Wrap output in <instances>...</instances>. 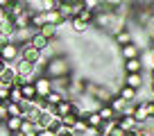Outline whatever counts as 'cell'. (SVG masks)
<instances>
[{"instance_id": "6da1fadb", "label": "cell", "mask_w": 154, "mask_h": 136, "mask_svg": "<svg viewBox=\"0 0 154 136\" xmlns=\"http://www.w3.org/2000/svg\"><path fill=\"white\" fill-rule=\"evenodd\" d=\"M70 73V63L66 57L61 54H52V57L45 61V66L41 68V75H45L48 79H57V77H68Z\"/></svg>"}, {"instance_id": "7a4b0ae2", "label": "cell", "mask_w": 154, "mask_h": 136, "mask_svg": "<svg viewBox=\"0 0 154 136\" xmlns=\"http://www.w3.org/2000/svg\"><path fill=\"white\" fill-rule=\"evenodd\" d=\"M131 118H134L138 125L152 120V118H154V102H152V100H140V102H136L134 109H131Z\"/></svg>"}, {"instance_id": "3957f363", "label": "cell", "mask_w": 154, "mask_h": 136, "mask_svg": "<svg viewBox=\"0 0 154 136\" xmlns=\"http://www.w3.org/2000/svg\"><path fill=\"white\" fill-rule=\"evenodd\" d=\"M0 57H2V61H5V63H16V61H18V57H20V45L9 41L7 45L0 48Z\"/></svg>"}, {"instance_id": "277c9868", "label": "cell", "mask_w": 154, "mask_h": 136, "mask_svg": "<svg viewBox=\"0 0 154 136\" xmlns=\"http://www.w3.org/2000/svg\"><path fill=\"white\" fill-rule=\"evenodd\" d=\"M32 84H34V91H36L38 97H45L50 91H52V84H50V79L45 77V75H36Z\"/></svg>"}, {"instance_id": "5b68a950", "label": "cell", "mask_w": 154, "mask_h": 136, "mask_svg": "<svg viewBox=\"0 0 154 136\" xmlns=\"http://www.w3.org/2000/svg\"><path fill=\"white\" fill-rule=\"evenodd\" d=\"M41 54L43 52H38V50L32 48L29 43H20V57L18 59H25V61H29V63H36L38 59H41Z\"/></svg>"}, {"instance_id": "8992f818", "label": "cell", "mask_w": 154, "mask_h": 136, "mask_svg": "<svg viewBox=\"0 0 154 136\" xmlns=\"http://www.w3.org/2000/svg\"><path fill=\"white\" fill-rule=\"evenodd\" d=\"M116 127H118V129H122V131H134L136 127H138V122H136L131 116L120 113V116H116Z\"/></svg>"}, {"instance_id": "52a82bcc", "label": "cell", "mask_w": 154, "mask_h": 136, "mask_svg": "<svg viewBox=\"0 0 154 136\" xmlns=\"http://www.w3.org/2000/svg\"><path fill=\"white\" fill-rule=\"evenodd\" d=\"M32 48H36L38 52H48V45H50V41L45 39V36H41L38 32H34L32 36H29V41H27Z\"/></svg>"}, {"instance_id": "ba28073f", "label": "cell", "mask_w": 154, "mask_h": 136, "mask_svg": "<svg viewBox=\"0 0 154 136\" xmlns=\"http://www.w3.org/2000/svg\"><path fill=\"white\" fill-rule=\"evenodd\" d=\"M106 104L111 107V111H113L116 116H120V113H125V109H127V104H129V102H125L118 93H116V95H111V100L106 102Z\"/></svg>"}, {"instance_id": "9c48e42d", "label": "cell", "mask_w": 154, "mask_h": 136, "mask_svg": "<svg viewBox=\"0 0 154 136\" xmlns=\"http://www.w3.org/2000/svg\"><path fill=\"white\" fill-rule=\"evenodd\" d=\"M57 11L61 14V18H63V20H70V18H75V16H77V11L72 9V5L68 2V0H59Z\"/></svg>"}, {"instance_id": "30bf717a", "label": "cell", "mask_w": 154, "mask_h": 136, "mask_svg": "<svg viewBox=\"0 0 154 136\" xmlns=\"http://www.w3.org/2000/svg\"><path fill=\"white\" fill-rule=\"evenodd\" d=\"M120 54H122V59H136V57H140V50H138V45L131 41V43H127V45H120Z\"/></svg>"}, {"instance_id": "8fae6325", "label": "cell", "mask_w": 154, "mask_h": 136, "mask_svg": "<svg viewBox=\"0 0 154 136\" xmlns=\"http://www.w3.org/2000/svg\"><path fill=\"white\" fill-rule=\"evenodd\" d=\"M20 122H23L20 116H7L5 122H2V127L7 129V134H14V131H20Z\"/></svg>"}, {"instance_id": "7c38bea8", "label": "cell", "mask_w": 154, "mask_h": 136, "mask_svg": "<svg viewBox=\"0 0 154 136\" xmlns=\"http://www.w3.org/2000/svg\"><path fill=\"white\" fill-rule=\"evenodd\" d=\"M131 41H134V34H131L129 27H122V29L116 32V43L118 45H127V43H131Z\"/></svg>"}, {"instance_id": "4fadbf2b", "label": "cell", "mask_w": 154, "mask_h": 136, "mask_svg": "<svg viewBox=\"0 0 154 136\" xmlns=\"http://www.w3.org/2000/svg\"><path fill=\"white\" fill-rule=\"evenodd\" d=\"M122 84L134 88V91H138V88L143 86V77H140V73H129V75H125V82Z\"/></svg>"}, {"instance_id": "5bb4252c", "label": "cell", "mask_w": 154, "mask_h": 136, "mask_svg": "<svg viewBox=\"0 0 154 136\" xmlns=\"http://www.w3.org/2000/svg\"><path fill=\"white\" fill-rule=\"evenodd\" d=\"M68 113H72V100H61L59 104H54V116L63 118Z\"/></svg>"}, {"instance_id": "9a60e30c", "label": "cell", "mask_w": 154, "mask_h": 136, "mask_svg": "<svg viewBox=\"0 0 154 136\" xmlns=\"http://www.w3.org/2000/svg\"><path fill=\"white\" fill-rule=\"evenodd\" d=\"M29 16H32V11H20L18 16H14V18H11V23H14V27L16 29H20V27H29Z\"/></svg>"}, {"instance_id": "2e32d148", "label": "cell", "mask_w": 154, "mask_h": 136, "mask_svg": "<svg viewBox=\"0 0 154 136\" xmlns=\"http://www.w3.org/2000/svg\"><path fill=\"white\" fill-rule=\"evenodd\" d=\"M36 32L41 34V36H45L48 41H52V39H57V34H59V27H57V25H48V23H45V25H41V27H38Z\"/></svg>"}, {"instance_id": "e0dca14e", "label": "cell", "mask_w": 154, "mask_h": 136, "mask_svg": "<svg viewBox=\"0 0 154 136\" xmlns=\"http://www.w3.org/2000/svg\"><path fill=\"white\" fill-rule=\"evenodd\" d=\"M122 68H125V75H129V73H140V68H143V61H140V57H136V59H127V61L122 63Z\"/></svg>"}, {"instance_id": "ac0fdd59", "label": "cell", "mask_w": 154, "mask_h": 136, "mask_svg": "<svg viewBox=\"0 0 154 136\" xmlns=\"http://www.w3.org/2000/svg\"><path fill=\"white\" fill-rule=\"evenodd\" d=\"M118 95H120L125 102H129V104H131V102L136 100V95H138V91H134V88H129V86H125V84H122V86L118 88Z\"/></svg>"}, {"instance_id": "d6986e66", "label": "cell", "mask_w": 154, "mask_h": 136, "mask_svg": "<svg viewBox=\"0 0 154 136\" xmlns=\"http://www.w3.org/2000/svg\"><path fill=\"white\" fill-rule=\"evenodd\" d=\"M43 16H45V23L48 25H61L63 23V18H61V14H59L57 9H50V11H43Z\"/></svg>"}, {"instance_id": "ffe728a7", "label": "cell", "mask_w": 154, "mask_h": 136, "mask_svg": "<svg viewBox=\"0 0 154 136\" xmlns=\"http://www.w3.org/2000/svg\"><path fill=\"white\" fill-rule=\"evenodd\" d=\"M20 95H23V100H29V102H32L34 97H36L34 84H32V82H25V84H20Z\"/></svg>"}, {"instance_id": "44dd1931", "label": "cell", "mask_w": 154, "mask_h": 136, "mask_svg": "<svg viewBox=\"0 0 154 136\" xmlns=\"http://www.w3.org/2000/svg\"><path fill=\"white\" fill-rule=\"evenodd\" d=\"M68 23H70V29H72L75 34H86V29L91 27V25H86L84 20H79V18H70Z\"/></svg>"}, {"instance_id": "7402d4cb", "label": "cell", "mask_w": 154, "mask_h": 136, "mask_svg": "<svg viewBox=\"0 0 154 136\" xmlns=\"http://www.w3.org/2000/svg\"><path fill=\"white\" fill-rule=\"evenodd\" d=\"M43 100H45V104H50V107H54V104H59V102H61V100H68V97H66V95H61V93H59V91H50L48 95L43 97Z\"/></svg>"}, {"instance_id": "603a6c76", "label": "cell", "mask_w": 154, "mask_h": 136, "mask_svg": "<svg viewBox=\"0 0 154 136\" xmlns=\"http://www.w3.org/2000/svg\"><path fill=\"white\" fill-rule=\"evenodd\" d=\"M93 16H95V11H93V9H88V7H84V9H79V11H77V16H75V18H79V20H84L86 25H91V23H93Z\"/></svg>"}, {"instance_id": "cb8c5ba5", "label": "cell", "mask_w": 154, "mask_h": 136, "mask_svg": "<svg viewBox=\"0 0 154 136\" xmlns=\"http://www.w3.org/2000/svg\"><path fill=\"white\" fill-rule=\"evenodd\" d=\"M95 111L100 113V118H102V120H116V113L111 111V107H109V104H100V107H97Z\"/></svg>"}, {"instance_id": "d4e9b609", "label": "cell", "mask_w": 154, "mask_h": 136, "mask_svg": "<svg viewBox=\"0 0 154 136\" xmlns=\"http://www.w3.org/2000/svg\"><path fill=\"white\" fill-rule=\"evenodd\" d=\"M7 107V116H20V104H16V102H5Z\"/></svg>"}, {"instance_id": "484cf974", "label": "cell", "mask_w": 154, "mask_h": 136, "mask_svg": "<svg viewBox=\"0 0 154 136\" xmlns=\"http://www.w3.org/2000/svg\"><path fill=\"white\" fill-rule=\"evenodd\" d=\"M20 100H23V95H20V86H11L9 88V102H16V104H18Z\"/></svg>"}, {"instance_id": "4316f807", "label": "cell", "mask_w": 154, "mask_h": 136, "mask_svg": "<svg viewBox=\"0 0 154 136\" xmlns=\"http://www.w3.org/2000/svg\"><path fill=\"white\" fill-rule=\"evenodd\" d=\"M102 5H104L106 9H120V7L125 5V0H102Z\"/></svg>"}, {"instance_id": "83f0119b", "label": "cell", "mask_w": 154, "mask_h": 136, "mask_svg": "<svg viewBox=\"0 0 154 136\" xmlns=\"http://www.w3.org/2000/svg\"><path fill=\"white\" fill-rule=\"evenodd\" d=\"M75 120H77V116H75V113H68V116H63V118H61V125L66 127V129H72Z\"/></svg>"}, {"instance_id": "f1b7e54d", "label": "cell", "mask_w": 154, "mask_h": 136, "mask_svg": "<svg viewBox=\"0 0 154 136\" xmlns=\"http://www.w3.org/2000/svg\"><path fill=\"white\" fill-rule=\"evenodd\" d=\"M20 131H23V134H29V131H34V122L23 120V122H20Z\"/></svg>"}, {"instance_id": "f546056e", "label": "cell", "mask_w": 154, "mask_h": 136, "mask_svg": "<svg viewBox=\"0 0 154 136\" xmlns=\"http://www.w3.org/2000/svg\"><path fill=\"white\" fill-rule=\"evenodd\" d=\"M0 102H9V86L0 84Z\"/></svg>"}, {"instance_id": "4dcf8cb0", "label": "cell", "mask_w": 154, "mask_h": 136, "mask_svg": "<svg viewBox=\"0 0 154 136\" xmlns=\"http://www.w3.org/2000/svg\"><path fill=\"white\" fill-rule=\"evenodd\" d=\"M68 2L72 5V9H75V11H79V9L86 7V0H68Z\"/></svg>"}, {"instance_id": "1f68e13d", "label": "cell", "mask_w": 154, "mask_h": 136, "mask_svg": "<svg viewBox=\"0 0 154 136\" xmlns=\"http://www.w3.org/2000/svg\"><path fill=\"white\" fill-rule=\"evenodd\" d=\"M5 118H7V107H5V102H0V125L5 122Z\"/></svg>"}, {"instance_id": "d6a6232c", "label": "cell", "mask_w": 154, "mask_h": 136, "mask_svg": "<svg viewBox=\"0 0 154 136\" xmlns=\"http://www.w3.org/2000/svg\"><path fill=\"white\" fill-rule=\"evenodd\" d=\"M34 134L36 136H54L52 129H34Z\"/></svg>"}, {"instance_id": "836d02e7", "label": "cell", "mask_w": 154, "mask_h": 136, "mask_svg": "<svg viewBox=\"0 0 154 136\" xmlns=\"http://www.w3.org/2000/svg\"><path fill=\"white\" fill-rule=\"evenodd\" d=\"M127 131H122V129H118V127H113V129L109 131V136H125Z\"/></svg>"}, {"instance_id": "e575fe53", "label": "cell", "mask_w": 154, "mask_h": 136, "mask_svg": "<svg viewBox=\"0 0 154 136\" xmlns=\"http://www.w3.org/2000/svg\"><path fill=\"white\" fill-rule=\"evenodd\" d=\"M9 2H11V0H0V9H5V7L9 5Z\"/></svg>"}, {"instance_id": "d590c367", "label": "cell", "mask_w": 154, "mask_h": 136, "mask_svg": "<svg viewBox=\"0 0 154 136\" xmlns=\"http://www.w3.org/2000/svg\"><path fill=\"white\" fill-rule=\"evenodd\" d=\"M147 9H149V14H154V0H152V2L147 5Z\"/></svg>"}, {"instance_id": "8d00e7d4", "label": "cell", "mask_w": 154, "mask_h": 136, "mask_svg": "<svg viewBox=\"0 0 154 136\" xmlns=\"http://www.w3.org/2000/svg\"><path fill=\"white\" fill-rule=\"evenodd\" d=\"M7 136H25L23 131H14V134H7Z\"/></svg>"}, {"instance_id": "74e56055", "label": "cell", "mask_w": 154, "mask_h": 136, "mask_svg": "<svg viewBox=\"0 0 154 136\" xmlns=\"http://www.w3.org/2000/svg\"><path fill=\"white\" fill-rule=\"evenodd\" d=\"M5 66H7V63H5V61H2V57H0V68H5Z\"/></svg>"}, {"instance_id": "f35d334b", "label": "cell", "mask_w": 154, "mask_h": 136, "mask_svg": "<svg viewBox=\"0 0 154 136\" xmlns=\"http://www.w3.org/2000/svg\"><path fill=\"white\" fill-rule=\"evenodd\" d=\"M25 136H36V134H34V131H29V134H25Z\"/></svg>"}, {"instance_id": "ab89813d", "label": "cell", "mask_w": 154, "mask_h": 136, "mask_svg": "<svg viewBox=\"0 0 154 136\" xmlns=\"http://www.w3.org/2000/svg\"><path fill=\"white\" fill-rule=\"evenodd\" d=\"M152 82H154V66H152Z\"/></svg>"}, {"instance_id": "60d3db41", "label": "cell", "mask_w": 154, "mask_h": 136, "mask_svg": "<svg viewBox=\"0 0 154 136\" xmlns=\"http://www.w3.org/2000/svg\"><path fill=\"white\" fill-rule=\"evenodd\" d=\"M152 66H154V52H152Z\"/></svg>"}, {"instance_id": "b9f144b4", "label": "cell", "mask_w": 154, "mask_h": 136, "mask_svg": "<svg viewBox=\"0 0 154 136\" xmlns=\"http://www.w3.org/2000/svg\"><path fill=\"white\" fill-rule=\"evenodd\" d=\"M152 91H154V82H152Z\"/></svg>"}, {"instance_id": "7bdbcfd3", "label": "cell", "mask_w": 154, "mask_h": 136, "mask_svg": "<svg viewBox=\"0 0 154 136\" xmlns=\"http://www.w3.org/2000/svg\"><path fill=\"white\" fill-rule=\"evenodd\" d=\"M152 52H154V45H152Z\"/></svg>"}, {"instance_id": "ee69618b", "label": "cell", "mask_w": 154, "mask_h": 136, "mask_svg": "<svg viewBox=\"0 0 154 136\" xmlns=\"http://www.w3.org/2000/svg\"><path fill=\"white\" fill-rule=\"evenodd\" d=\"M70 136H77V134H70Z\"/></svg>"}, {"instance_id": "f6af8a7d", "label": "cell", "mask_w": 154, "mask_h": 136, "mask_svg": "<svg viewBox=\"0 0 154 136\" xmlns=\"http://www.w3.org/2000/svg\"><path fill=\"white\" fill-rule=\"evenodd\" d=\"M152 102H154V97H152Z\"/></svg>"}]
</instances>
